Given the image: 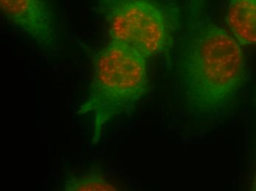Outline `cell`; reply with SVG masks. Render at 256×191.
<instances>
[{"label":"cell","mask_w":256,"mask_h":191,"mask_svg":"<svg viewBox=\"0 0 256 191\" xmlns=\"http://www.w3.org/2000/svg\"><path fill=\"white\" fill-rule=\"evenodd\" d=\"M190 1L192 19L176 44L181 95L192 114L224 121L236 113L246 88V56L210 18L204 0Z\"/></svg>","instance_id":"obj_1"},{"label":"cell","mask_w":256,"mask_h":191,"mask_svg":"<svg viewBox=\"0 0 256 191\" xmlns=\"http://www.w3.org/2000/svg\"><path fill=\"white\" fill-rule=\"evenodd\" d=\"M226 21L241 44L256 46V0H226Z\"/></svg>","instance_id":"obj_5"},{"label":"cell","mask_w":256,"mask_h":191,"mask_svg":"<svg viewBox=\"0 0 256 191\" xmlns=\"http://www.w3.org/2000/svg\"><path fill=\"white\" fill-rule=\"evenodd\" d=\"M108 41L127 43L146 58L168 55L184 29L177 0H93Z\"/></svg>","instance_id":"obj_3"},{"label":"cell","mask_w":256,"mask_h":191,"mask_svg":"<svg viewBox=\"0 0 256 191\" xmlns=\"http://www.w3.org/2000/svg\"><path fill=\"white\" fill-rule=\"evenodd\" d=\"M2 17L28 41L48 53L56 51V18L51 0H0Z\"/></svg>","instance_id":"obj_4"},{"label":"cell","mask_w":256,"mask_h":191,"mask_svg":"<svg viewBox=\"0 0 256 191\" xmlns=\"http://www.w3.org/2000/svg\"><path fill=\"white\" fill-rule=\"evenodd\" d=\"M146 57L124 42L110 40L93 59L88 95L78 114L93 118V142L121 113L136 105L149 88Z\"/></svg>","instance_id":"obj_2"},{"label":"cell","mask_w":256,"mask_h":191,"mask_svg":"<svg viewBox=\"0 0 256 191\" xmlns=\"http://www.w3.org/2000/svg\"><path fill=\"white\" fill-rule=\"evenodd\" d=\"M255 102L256 105V98L255 99ZM250 190L252 191H256V169L255 174L252 177V181H251Z\"/></svg>","instance_id":"obj_7"},{"label":"cell","mask_w":256,"mask_h":191,"mask_svg":"<svg viewBox=\"0 0 256 191\" xmlns=\"http://www.w3.org/2000/svg\"><path fill=\"white\" fill-rule=\"evenodd\" d=\"M65 191H117L108 180L102 166L94 165L88 170L70 175L64 182Z\"/></svg>","instance_id":"obj_6"}]
</instances>
